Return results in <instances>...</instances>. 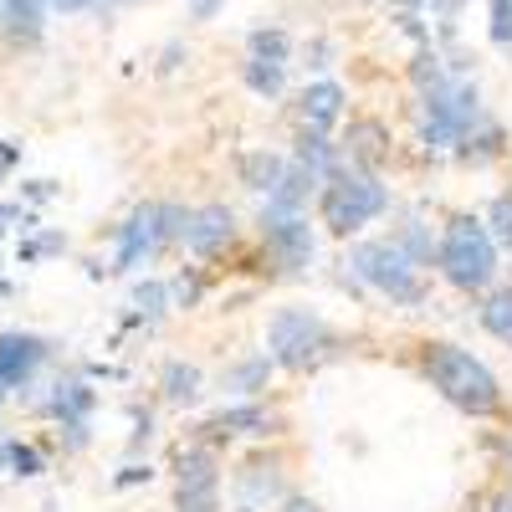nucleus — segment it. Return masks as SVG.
Listing matches in <instances>:
<instances>
[{"label":"nucleus","mask_w":512,"mask_h":512,"mask_svg":"<svg viewBox=\"0 0 512 512\" xmlns=\"http://www.w3.org/2000/svg\"><path fill=\"white\" fill-rule=\"evenodd\" d=\"M93 405H98V395H93L82 379H57L47 410L72 431V446H82V441H88V415H93Z\"/></svg>","instance_id":"ddd939ff"},{"label":"nucleus","mask_w":512,"mask_h":512,"mask_svg":"<svg viewBox=\"0 0 512 512\" xmlns=\"http://www.w3.org/2000/svg\"><path fill=\"white\" fill-rule=\"evenodd\" d=\"M338 154H344V164L359 169V175H379V169L390 164V134H384L379 118H359V123H349V139L338 144Z\"/></svg>","instance_id":"9d476101"},{"label":"nucleus","mask_w":512,"mask_h":512,"mask_svg":"<svg viewBox=\"0 0 512 512\" xmlns=\"http://www.w3.org/2000/svg\"><path fill=\"white\" fill-rule=\"evenodd\" d=\"M26 195H31V200H52V195H57V185H52V180H31V185H26Z\"/></svg>","instance_id":"e433bc0d"},{"label":"nucleus","mask_w":512,"mask_h":512,"mask_svg":"<svg viewBox=\"0 0 512 512\" xmlns=\"http://www.w3.org/2000/svg\"><path fill=\"white\" fill-rule=\"evenodd\" d=\"M164 303H169V287H164V282H139V287H134V308H139L144 318H159Z\"/></svg>","instance_id":"c756f323"},{"label":"nucleus","mask_w":512,"mask_h":512,"mask_svg":"<svg viewBox=\"0 0 512 512\" xmlns=\"http://www.w3.org/2000/svg\"><path fill=\"white\" fill-rule=\"evenodd\" d=\"M420 369L441 390V400H451L461 415H472V420L502 415V384H497V374L472 349H461V344H425Z\"/></svg>","instance_id":"f257e3e1"},{"label":"nucleus","mask_w":512,"mask_h":512,"mask_svg":"<svg viewBox=\"0 0 512 512\" xmlns=\"http://www.w3.org/2000/svg\"><path fill=\"white\" fill-rule=\"evenodd\" d=\"M318 195V175H308L303 164H287L282 180L272 185L262 216H308V200Z\"/></svg>","instance_id":"2eb2a0df"},{"label":"nucleus","mask_w":512,"mask_h":512,"mask_svg":"<svg viewBox=\"0 0 512 512\" xmlns=\"http://www.w3.org/2000/svg\"><path fill=\"white\" fill-rule=\"evenodd\" d=\"M502 144H507V134H502V123H492V118H482L472 134H466L461 144H456V154L466 159V164H492L497 154H502Z\"/></svg>","instance_id":"aec40b11"},{"label":"nucleus","mask_w":512,"mask_h":512,"mask_svg":"<svg viewBox=\"0 0 512 512\" xmlns=\"http://www.w3.org/2000/svg\"><path fill=\"white\" fill-rule=\"evenodd\" d=\"M241 82L256 93V98H282V88H287V67H272V62H251L246 57V67H241Z\"/></svg>","instance_id":"5701e85b"},{"label":"nucleus","mask_w":512,"mask_h":512,"mask_svg":"<svg viewBox=\"0 0 512 512\" xmlns=\"http://www.w3.org/2000/svg\"><path fill=\"white\" fill-rule=\"evenodd\" d=\"M231 487H236V502L246 512H262V507L282 502V461L277 456H251L231 477Z\"/></svg>","instance_id":"1a4fd4ad"},{"label":"nucleus","mask_w":512,"mask_h":512,"mask_svg":"<svg viewBox=\"0 0 512 512\" xmlns=\"http://www.w3.org/2000/svg\"><path fill=\"white\" fill-rule=\"evenodd\" d=\"M200 431H205V446L216 451V446L231 441V436H277V415L262 410V405H231V410L210 415Z\"/></svg>","instance_id":"9b49d317"},{"label":"nucleus","mask_w":512,"mask_h":512,"mask_svg":"<svg viewBox=\"0 0 512 512\" xmlns=\"http://www.w3.org/2000/svg\"><path fill=\"white\" fill-rule=\"evenodd\" d=\"M282 512H323L313 497H282Z\"/></svg>","instance_id":"c9c22d12"},{"label":"nucleus","mask_w":512,"mask_h":512,"mask_svg":"<svg viewBox=\"0 0 512 512\" xmlns=\"http://www.w3.org/2000/svg\"><path fill=\"white\" fill-rule=\"evenodd\" d=\"M0 472H6V441H0Z\"/></svg>","instance_id":"58836bf2"},{"label":"nucleus","mask_w":512,"mask_h":512,"mask_svg":"<svg viewBox=\"0 0 512 512\" xmlns=\"http://www.w3.org/2000/svg\"><path fill=\"white\" fill-rule=\"evenodd\" d=\"M169 297H175V308H200V297H205V277L195 267H185L175 282H169Z\"/></svg>","instance_id":"cd10ccee"},{"label":"nucleus","mask_w":512,"mask_h":512,"mask_svg":"<svg viewBox=\"0 0 512 512\" xmlns=\"http://www.w3.org/2000/svg\"><path fill=\"white\" fill-rule=\"evenodd\" d=\"M154 251H159V241H154V200H144L134 216L118 226V256H113V267L118 272H134V267L149 262Z\"/></svg>","instance_id":"f8f14e48"},{"label":"nucleus","mask_w":512,"mask_h":512,"mask_svg":"<svg viewBox=\"0 0 512 512\" xmlns=\"http://www.w3.org/2000/svg\"><path fill=\"white\" fill-rule=\"evenodd\" d=\"M333 349H338V333L308 308H277L267 323V359L287 374L318 369L323 359H333Z\"/></svg>","instance_id":"f03ea898"},{"label":"nucleus","mask_w":512,"mask_h":512,"mask_svg":"<svg viewBox=\"0 0 512 512\" xmlns=\"http://www.w3.org/2000/svg\"><path fill=\"white\" fill-rule=\"evenodd\" d=\"M41 31H47V0H0V36L11 47H41Z\"/></svg>","instance_id":"4468645a"},{"label":"nucleus","mask_w":512,"mask_h":512,"mask_svg":"<svg viewBox=\"0 0 512 512\" xmlns=\"http://www.w3.org/2000/svg\"><path fill=\"white\" fill-rule=\"evenodd\" d=\"M134 482H149V466H123L113 487H134Z\"/></svg>","instance_id":"72a5a7b5"},{"label":"nucleus","mask_w":512,"mask_h":512,"mask_svg":"<svg viewBox=\"0 0 512 512\" xmlns=\"http://www.w3.org/2000/svg\"><path fill=\"white\" fill-rule=\"evenodd\" d=\"M507 461H512V456H507Z\"/></svg>","instance_id":"79ce46f5"},{"label":"nucleus","mask_w":512,"mask_h":512,"mask_svg":"<svg viewBox=\"0 0 512 512\" xmlns=\"http://www.w3.org/2000/svg\"><path fill=\"white\" fill-rule=\"evenodd\" d=\"M482 226H492V231H487L492 246H507V251H512V190L492 200V210H487V221H482Z\"/></svg>","instance_id":"a878e982"},{"label":"nucleus","mask_w":512,"mask_h":512,"mask_svg":"<svg viewBox=\"0 0 512 512\" xmlns=\"http://www.w3.org/2000/svg\"><path fill=\"white\" fill-rule=\"evenodd\" d=\"M47 354H52V344L36 333H0V395L26 390Z\"/></svg>","instance_id":"6e6552de"},{"label":"nucleus","mask_w":512,"mask_h":512,"mask_svg":"<svg viewBox=\"0 0 512 512\" xmlns=\"http://www.w3.org/2000/svg\"><path fill=\"white\" fill-rule=\"evenodd\" d=\"M272 359L267 354H246V359H236L226 374H221V384H226V390H236V395H262L267 390V384H272Z\"/></svg>","instance_id":"a211bd4d"},{"label":"nucleus","mask_w":512,"mask_h":512,"mask_svg":"<svg viewBox=\"0 0 512 512\" xmlns=\"http://www.w3.org/2000/svg\"><path fill=\"white\" fill-rule=\"evenodd\" d=\"M62 246H67L62 236H41V241L21 246V262H36V256H52V251H62Z\"/></svg>","instance_id":"7c9ffc66"},{"label":"nucleus","mask_w":512,"mask_h":512,"mask_svg":"<svg viewBox=\"0 0 512 512\" xmlns=\"http://www.w3.org/2000/svg\"><path fill=\"white\" fill-rule=\"evenodd\" d=\"M318 210H323V226L333 236H354L390 210V190H384L379 175H359V169L344 164L333 180L318 185Z\"/></svg>","instance_id":"7ed1b4c3"},{"label":"nucleus","mask_w":512,"mask_h":512,"mask_svg":"<svg viewBox=\"0 0 512 512\" xmlns=\"http://www.w3.org/2000/svg\"><path fill=\"white\" fill-rule=\"evenodd\" d=\"M16 164H21V139H0V180H11Z\"/></svg>","instance_id":"2f4dec72"},{"label":"nucleus","mask_w":512,"mask_h":512,"mask_svg":"<svg viewBox=\"0 0 512 512\" xmlns=\"http://www.w3.org/2000/svg\"><path fill=\"white\" fill-rule=\"evenodd\" d=\"M405 6H436V0H405Z\"/></svg>","instance_id":"ea45409f"},{"label":"nucleus","mask_w":512,"mask_h":512,"mask_svg":"<svg viewBox=\"0 0 512 512\" xmlns=\"http://www.w3.org/2000/svg\"><path fill=\"white\" fill-rule=\"evenodd\" d=\"M282 169H287V159H282V154H272V149H246V154L236 159L241 185H246V190H256V195H272V185L282 180Z\"/></svg>","instance_id":"f3484780"},{"label":"nucleus","mask_w":512,"mask_h":512,"mask_svg":"<svg viewBox=\"0 0 512 512\" xmlns=\"http://www.w3.org/2000/svg\"><path fill=\"white\" fill-rule=\"evenodd\" d=\"M482 328H487L492 338H502V344L512 349V287L492 292L487 303H482Z\"/></svg>","instance_id":"b1692460"},{"label":"nucleus","mask_w":512,"mask_h":512,"mask_svg":"<svg viewBox=\"0 0 512 512\" xmlns=\"http://www.w3.org/2000/svg\"><path fill=\"white\" fill-rule=\"evenodd\" d=\"M175 512H221V477L216 482H175Z\"/></svg>","instance_id":"4be33fe9"},{"label":"nucleus","mask_w":512,"mask_h":512,"mask_svg":"<svg viewBox=\"0 0 512 512\" xmlns=\"http://www.w3.org/2000/svg\"><path fill=\"white\" fill-rule=\"evenodd\" d=\"M487 36L497 47H512V0H487Z\"/></svg>","instance_id":"c85d7f7f"},{"label":"nucleus","mask_w":512,"mask_h":512,"mask_svg":"<svg viewBox=\"0 0 512 512\" xmlns=\"http://www.w3.org/2000/svg\"><path fill=\"white\" fill-rule=\"evenodd\" d=\"M390 241H395V246L405 251V262H410L415 272H420V267H431V256H436V241H431V231H425L420 221H410V226H405L400 236H390Z\"/></svg>","instance_id":"393cba45"},{"label":"nucleus","mask_w":512,"mask_h":512,"mask_svg":"<svg viewBox=\"0 0 512 512\" xmlns=\"http://www.w3.org/2000/svg\"><path fill=\"white\" fill-rule=\"evenodd\" d=\"M47 6H57L62 16H72V11H88V6H93V0H47Z\"/></svg>","instance_id":"4c0bfd02"},{"label":"nucleus","mask_w":512,"mask_h":512,"mask_svg":"<svg viewBox=\"0 0 512 512\" xmlns=\"http://www.w3.org/2000/svg\"><path fill=\"white\" fill-rule=\"evenodd\" d=\"M221 6H226V0H190V16H195V21H216Z\"/></svg>","instance_id":"473e14b6"},{"label":"nucleus","mask_w":512,"mask_h":512,"mask_svg":"<svg viewBox=\"0 0 512 512\" xmlns=\"http://www.w3.org/2000/svg\"><path fill=\"white\" fill-rule=\"evenodd\" d=\"M262 246L272 251V262L282 272H303L318 251L308 216H262Z\"/></svg>","instance_id":"423d86ee"},{"label":"nucleus","mask_w":512,"mask_h":512,"mask_svg":"<svg viewBox=\"0 0 512 512\" xmlns=\"http://www.w3.org/2000/svg\"><path fill=\"white\" fill-rule=\"evenodd\" d=\"M185 246H190V256H200V262L226 256L236 246V216H231V205H200V210H190Z\"/></svg>","instance_id":"0eeeda50"},{"label":"nucleus","mask_w":512,"mask_h":512,"mask_svg":"<svg viewBox=\"0 0 512 512\" xmlns=\"http://www.w3.org/2000/svg\"><path fill=\"white\" fill-rule=\"evenodd\" d=\"M236 512H246V507H236Z\"/></svg>","instance_id":"a19ab883"},{"label":"nucleus","mask_w":512,"mask_h":512,"mask_svg":"<svg viewBox=\"0 0 512 512\" xmlns=\"http://www.w3.org/2000/svg\"><path fill=\"white\" fill-rule=\"evenodd\" d=\"M436 267L446 272L451 287L461 292H482L492 277H497V246L487 236V226L477 216H456L441 241H436Z\"/></svg>","instance_id":"20e7f679"},{"label":"nucleus","mask_w":512,"mask_h":512,"mask_svg":"<svg viewBox=\"0 0 512 512\" xmlns=\"http://www.w3.org/2000/svg\"><path fill=\"white\" fill-rule=\"evenodd\" d=\"M6 472H16V477H41V472H47V461H41L36 446L6 441Z\"/></svg>","instance_id":"bb28decb"},{"label":"nucleus","mask_w":512,"mask_h":512,"mask_svg":"<svg viewBox=\"0 0 512 512\" xmlns=\"http://www.w3.org/2000/svg\"><path fill=\"white\" fill-rule=\"evenodd\" d=\"M185 62V47H180V41H169V47H164V62H159V72H175Z\"/></svg>","instance_id":"f704fd0d"},{"label":"nucleus","mask_w":512,"mask_h":512,"mask_svg":"<svg viewBox=\"0 0 512 512\" xmlns=\"http://www.w3.org/2000/svg\"><path fill=\"white\" fill-rule=\"evenodd\" d=\"M159 390L169 405H195L200 400V369L185 364V359H169L164 374H159Z\"/></svg>","instance_id":"6ab92c4d"},{"label":"nucleus","mask_w":512,"mask_h":512,"mask_svg":"<svg viewBox=\"0 0 512 512\" xmlns=\"http://www.w3.org/2000/svg\"><path fill=\"white\" fill-rule=\"evenodd\" d=\"M246 57L251 62H272V67H287L292 62V36L282 26H256L246 36Z\"/></svg>","instance_id":"412c9836"},{"label":"nucleus","mask_w":512,"mask_h":512,"mask_svg":"<svg viewBox=\"0 0 512 512\" xmlns=\"http://www.w3.org/2000/svg\"><path fill=\"white\" fill-rule=\"evenodd\" d=\"M297 118H303V128H313V134H328V128L344 118V88H338L333 77L308 82L303 98H297Z\"/></svg>","instance_id":"dca6fc26"},{"label":"nucleus","mask_w":512,"mask_h":512,"mask_svg":"<svg viewBox=\"0 0 512 512\" xmlns=\"http://www.w3.org/2000/svg\"><path fill=\"white\" fill-rule=\"evenodd\" d=\"M349 267H354V277L364 287H374L379 297H390V303H400V308H420L425 292H431L425 277L405 262V251L395 241H359L354 256H349Z\"/></svg>","instance_id":"39448f33"}]
</instances>
